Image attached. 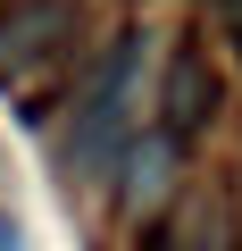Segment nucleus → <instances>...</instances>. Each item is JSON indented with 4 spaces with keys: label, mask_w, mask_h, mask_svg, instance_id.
Here are the masks:
<instances>
[{
    "label": "nucleus",
    "mask_w": 242,
    "mask_h": 251,
    "mask_svg": "<svg viewBox=\"0 0 242 251\" xmlns=\"http://www.w3.org/2000/svg\"><path fill=\"white\" fill-rule=\"evenodd\" d=\"M75 34V9H59V0H25V9L0 17V84H17L34 59H50L59 42Z\"/></svg>",
    "instance_id": "nucleus-2"
},
{
    "label": "nucleus",
    "mask_w": 242,
    "mask_h": 251,
    "mask_svg": "<svg viewBox=\"0 0 242 251\" xmlns=\"http://www.w3.org/2000/svg\"><path fill=\"white\" fill-rule=\"evenodd\" d=\"M0 251H17V226H0Z\"/></svg>",
    "instance_id": "nucleus-4"
},
{
    "label": "nucleus",
    "mask_w": 242,
    "mask_h": 251,
    "mask_svg": "<svg viewBox=\"0 0 242 251\" xmlns=\"http://www.w3.org/2000/svg\"><path fill=\"white\" fill-rule=\"evenodd\" d=\"M209 17H217V34H225V50L242 59V0H209Z\"/></svg>",
    "instance_id": "nucleus-3"
},
{
    "label": "nucleus",
    "mask_w": 242,
    "mask_h": 251,
    "mask_svg": "<svg viewBox=\"0 0 242 251\" xmlns=\"http://www.w3.org/2000/svg\"><path fill=\"white\" fill-rule=\"evenodd\" d=\"M217 100H225L217 67L200 59V42H184V50L167 59V84H159V134H167V143H192L200 126L217 117Z\"/></svg>",
    "instance_id": "nucleus-1"
}]
</instances>
